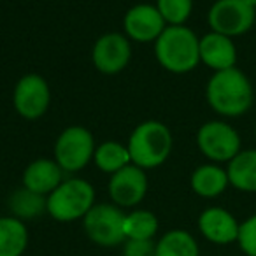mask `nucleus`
Here are the masks:
<instances>
[{"label":"nucleus","mask_w":256,"mask_h":256,"mask_svg":"<svg viewBox=\"0 0 256 256\" xmlns=\"http://www.w3.org/2000/svg\"><path fill=\"white\" fill-rule=\"evenodd\" d=\"M230 186L244 193H256V150H242L226 164Z\"/></svg>","instance_id":"obj_17"},{"label":"nucleus","mask_w":256,"mask_h":256,"mask_svg":"<svg viewBox=\"0 0 256 256\" xmlns=\"http://www.w3.org/2000/svg\"><path fill=\"white\" fill-rule=\"evenodd\" d=\"M28 246L25 221L14 216L0 218V256H23Z\"/></svg>","instance_id":"obj_18"},{"label":"nucleus","mask_w":256,"mask_h":256,"mask_svg":"<svg viewBox=\"0 0 256 256\" xmlns=\"http://www.w3.org/2000/svg\"><path fill=\"white\" fill-rule=\"evenodd\" d=\"M195 142L207 160L220 165H226L242 151L240 136L224 120H210L200 124Z\"/></svg>","instance_id":"obj_6"},{"label":"nucleus","mask_w":256,"mask_h":256,"mask_svg":"<svg viewBox=\"0 0 256 256\" xmlns=\"http://www.w3.org/2000/svg\"><path fill=\"white\" fill-rule=\"evenodd\" d=\"M124 212L121 207L110 204H95L82 218L88 238L102 248H114L126 240L124 237Z\"/></svg>","instance_id":"obj_7"},{"label":"nucleus","mask_w":256,"mask_h":256,"mask_svg":"<svg viewBox=\"0 0 256 256\" xmlns=\"http://www.w3.org/2000/svg\"><path fill=\"white\" fill-rule=\"evenodd\" d=\"M200 64L212 72L237 67V46L234 39L218 32H207L200 37Z\"/></svg>","instance_id":"obj_14"},{"label":"nucleus","mask_w":256,"mask_h":256,"mask_svg":"<svg viewBox=\"0 0 256 256\" xmlns=\"http://www.w3.org/2000/svg\"><path fill=\"white\" fill-rule=\"evenodd\" d=\"M51 88L46 78L30 72L18 79L12 90V107L26 121H36L50 110Z\"/></svg>","instance_id":"obj_9"},{"label":"nucleus","mask_w":256,"mask_h":256,"mask_svg":"<svg viewBox=\"0 0 256 256\" xmlns=\"http://www.w3.org/2000/svg\"><path fill=\"white\" fill-rule=\"evenodd\" d=\"M237 244L246 256H256V212L240 223Z\"/></svg>","instance_id":"obj_24"},{"label":"nucleus","mask_w":256,"mask_h":256,"mask_svg":"<svg viewBox=\"0 0 256 256\" xmlns=\"http://www.w3.org/2000/svg\"><path fill=\"white\" fill-rule=\"evenodd\" d=\"M190 186L200 198H218L230 186L226 167L212 162L198 165L190 176Z\"/></svg>","instance_id":"obj_16"},{"label":"nucleus","mask_w":256,"mask_h":256,"mask_svg":"<svg viewBox=\"0 0 256 256\" xmlns=\"http://www.w3.org/2000/svg\"><path fill=\"white\" fill-rule=\"evenodd\" d=\"M96 142L93 134L82 124L64 128L54 140L53 158L65 174H78L93 162Z\"/></svg>","instance_id":"obj_5"},{"label":"nucleus","mask_w":256,"mask_h":256,"mask_svg":"<svg viewBox=\"0 0 256 256\" xmlns=\"http://www.w3.org/2000/svg\"><path fill=\"white\" fill-rule=\"evenodd\" d=\"M254 136H256V128H254Z\"/></svg>","instance_id":"obj_27"},{"label":"nucleus","mask_w":256,"mask_h":256,"mask_svg":"<svg viewBox=\"0 0 256 256\" xmlns=\"http://www.w3.org/2000/svg\"><path fill=\"white\" fill-rule=\"evenodd\" d=\"M154 6L167 26L186 25L193 12V0H156Z\"/></svg>","instance_id":"obj_23"},{"label":"nucleus","mask_w":256,"mask_h":256,"mask_svg":"<svg viewBox=\"0 0 256 256\" xmlns=\"http://www.w3.org/2000/svg\"><path fill=\"white\" fill-rule=\"evenodd\" d=\"M167 23L153 4H136L123 16V34L134 42L154 44Z\"/></svg>","instance_id":"obj_12"},{"label":"nucleus","mask_w":256,"mask_h":256,"mask_svg":"<svg viewBox=\"0 0 256 256\" xmlns=\"http://www.w3.org/2000/svg\"><path fill=\"white\" fill-rule=\"evenodd\" d=\"M64 176L65 172L54 162V158H37L25 167L22 182L30 192L48 196L60 186V182L65 179Z\"/></svg>","instance_id":"obj_15"},{"label":"nucleus","mask_w":256,"mask_h":256,"mask_svg":"<svg viewBox=\"0 0 256 256\" xmlns=\"http://www.w3.org/2000/svg\"><path fill=\"white\" fill-rule=\"evenodd\" d=\"M254 22L256 9L246 0H216L207 12L209 28L232 39L248 34Z\"/></svg>","instance_id":"obj_8"},{"label":"nucleus","mask_w":256,"mask_h":256,"mask_svg":"<svg viewBox=\"0 0 256 256\" xmlns=\"http://www.w3.org/2000/svg\"><path fill=\"white\" fill-rule=\"evenodd\" d=\"M198 230L206 240L216 246H228L237 242L240 223L224 207H207L198 216Z\"/></svg>","instance_id":"obj_13"},{"label":"nucleus","mask_w":256,"mask_h":256,"mask_svg":"<svg viewBox=\"0 0 256 256\" xmlns=\"http://www.w3.org/2000/svg\"><path fill=\"white\" fill-rule=\"evenodd\" d=\"M158 218L148 209H134L124 214V237L132 240H153L158 234Z\"/></svg>","instance_id":"obj_22"},{"label":"nucleus","mask_w":256,"mask_h":256,"mask_svg":"<svg viewBox=\"0 0 256 256\" xmlns=\"http://www.w3.org/2000/svg\"><path fill=\"white\" fill-rule=\"evenodd\" d=\"M11 216L18 218L22 221H30L42 216L46 210V196L39 195L36 192H30L25 186L18 188L8 200Z\"/></svg>","instance_id":"obj_21"},{"label":"nucleus","mask_w":256,"mask_h":256,"mask_svg":"<svg viewBox=\"0 0 256 256\" xmlns=\"http://www.w3.org/2000/svg\"><path fill=\"white\" fill-rule=\"evenodd\" d=\"M95 188L82 178H67L46 196V210L54 221L72 223L82 220L95 206Z\"/></svg>","instance_id":"obj_4"},{"label":"nucleus","mask_w":256,"mask_h":256,"mask_svg":"<svg viewBox=\"0 0 256 256\" xmlns=\"http://www.w3.org/2000/svg\"><path fill=\"white\" fill-rule=\"evenodd\" d=\"M93 164L96 165V168L100 172L112 176L123 167L132 164V158H130V151H128L124 142L104 140V142L96 144L95 154H93Z\"/></svg>","instance_id":"obj_19"},{"label":"nucleus","mask_w":256,"mask_h":256,"mask_svg":"<svg viewBox=\"0 0 256 256\" xmlns=\"http://www.w3.org/2000/svg\"><path fill=\"white\" fill-rule=\"evenodd\" d=\"M154 256H200L198 242L188 230H168L156 242Z\"/></svg>","instance_id":"obj_20"},{"label":"nucleus","mask_w":256,"mask_h":256,"mask_svg":"<svg viewBox=\"0 0 256 256\" xmlns=\"http://www.w3.org/2000/svg\"><path fill=\"white\" fill-rule=\"evenodd\" d=\"M174 146L170 128L158 120H146L136 124L128 136L126 148L132 164L144 170L158 168L168 160Z\"/></svg>","instance_id":"obj_3"},{"label":"nucleus","mask_w":256,"mask_h":256,"mask_svg":"<svg viewBox=\"0 0 256 256\" xmlns=\"http://www.w3.org/2000/svg\"><path fill=\"white\" fill-rule=\"evenodd\" d=\"M200 37L190 26H167L154 40L158 65L170 74H188L200 64Z\"/></svg>","instance_id":"obj_2"},{"label":"nucleus","mask_w":256,"mask_h":256,"mask_svg":"<svg viewBox=\"0 0 256 256\" xmlns=\"http://www.w3.org/2000/svg\"><path fill=\"white\" fill-rule=\"evenodd\" d=\"M156 242L154 240H132L123 242V256H154Z\"/></svg>","instance_id":"obj_25"},{"label":"nucleus","mask_w":256,"mask_h":256,"mask_svg":"<svg viewBox=\"0 0 256 256\" xmlns=\"http://www.w3.org/2000/svg\"><path fill=\"white\" fill-rule=\"evenodd\" d=\"M206 100L221 118H240L254 102V90L240 68L212 72L206 86Z\"/></svg>","instance_id":"obj_1"},{"label":"nucleus","mask_w":256,"mask_h":256,"mask_svg":"<svg viewBox=\"0 0 256 256\" xmlns=\"http://www.w3.org/2000/svg\"><path fill=\"white\" fill-rule=\"evenodd\" d=\"M132 60V40L121 32H107L93 42L92 64L100 74L116 76Z\"/></svg>","instance_id":"obj_10"},{"label":"nucleus","mask_w":256,"mask_h":256,"mask_svg":"<svg viewBox=\"0 0 256 256\" xmlns=\"http://www.w3.org/2000/svg\"><path fill=\"white\" fill-rule=\"evenodd\" d=\"M246 2H248V4L251 6V8H254V9H256V0H246Z\"/></svg>","instance_id":"obj_26"},{"label":"nucleus","mask_w":256,"mask_h":256,"mask_svg":"<svg viewBox=\"0 0 256 256\" xmlns=\"http://www.w3.org/2000/svg\"><path fill=\"white\" fill-rule=\"evenodd\" d=\"M110 202L121 209H134L148 193V174L144 168L130 164L110 176L107 182Z\"/></svg>","instance_id":"obj_11"}]
</instances>
